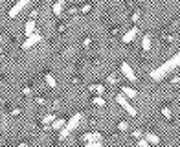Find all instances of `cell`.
<instances>
[{
  "label": "cell",
  "mask_w": 180,
  "mask_h": 147,
  "mask_svg": "<svg viewBox=\"0 0 180 147\" xmlns=\"http://www.w3.org/2000/svg\"><path fill=\"white\" fill-rule=\"evenodd\" d=\"M178 64H180V52H178V54H175L171 59H167V61H166L164 64H160L158 68H154V70L149 74V77H151V79H154V81H162V79L167 76V74H169V72H173Z\"/></svg>",
  "instance_id": "obj_1"
},
{
  "label": "cell",
  "mask_w": 180,
  "mask_h": 147,
  "mask_svg": "<svg viewBox=\"0 0 180 147\" xmlns=\"http://www.w3.org/2000/svg\"><path fill=\"white\" fill-rule=\"evenodd\" d=\"M81 118H83V114L81 112H76L70 119H68V123H66L63 129H61V132H59V140H64V138H68L70 136V132L79 125V121H81Z\"/></svg>",
  "instance_id": "obj_2"
},
{
  "label": "cell",
  "mask_w": 180,
  "mask_h": 147,
  "mask_svg": "<svg viewBox=\"0 0 180 147\" xmlns=\"http://www.w3.org/2000/svg\"><path fill=\"white\" fill-rule=\"evenodd\" d=\"M116 101H118V103H120V105H121V107H123L129 114H130V116H134V118L138 116V110H136V109H134V107L129 103V100H127V97H125L123 94H116Z\"/></svg>",
  "instance_id": "obj_3"
},
{
  "label": "cell",
  "mask_w": 180,
  "mask_h": 147,
  "mask_svg": "<svg viewBox=\"0 0 180 147\" xmlns=\"http://www.w3.org/2000/svg\"><path fill=\"white\" fill-rule=\"evenodd\" d=\"M28 6H30V0H20V2H17V4H15L11 9H9L8 17H9V18H15V17H17V15H18L22 9H24V8H28Z\"/></svg>",
  "instance_id": "obj_4"
},
{
  "label": "cell",
  "mask_w": 180,
  "mask_h": 147,
  "mask_svg": "<svg viewBox=\"0 0 180 147\" xmlns=\"http://www.w3.org/2000/svg\"><path fill=\"white\" fill-rule=\"evenodd\" d=\"M120 72L123 74V76H125V77L129 79V81L136 83V79H138V77H136V74H134V70H132V68H130V66H129L127 63H121V64H120Z\"/></svg>",
  "instance_id": "obj_5"
},
{
  "label": "cell",
  "mask_w": 180,
  "mask_h": 147,
  "mask_svg": "<svg viewBox=\"0 0 180 147\" xmlns=\"http://www.w3.org/2000/svg\"><path fill=\"white\" fill-rule=\"evenodd\" d=\"M40 39H42V37H40L39 33H33L31 37H28V39L24 41V44H22V50H30L31 46H35L37 42H40Z\"/></svg>",
  "instance_id": "obj_6"
},
{
  "label": "cell",
  "mask_w": 180,
  "mask_h": 147,
  "mask_svg": "<svg viewBox=\"0 0 180 147\" xmlns=\"http://www.w3.org/2000/svg\"><path fill=\"white\" fill-rule=\"evenodd\" d=\"M138 31H140V30H138L136 26H134V28H130V30H129V31H127V33L121 37V42H123V44H129V42H132V39L138 35Z\"/></svg>",
  "instance_id": "obj_7"
},
{
  "label": "cell",
  "mask_w": 180,
  "mask_h": 147,
  "mask_svg": "<svg viewBox=\"0 0 180 147\" xmlns=\"http://www.w3.org/2000/svg\"><path fill=\"white\" fill-rule=\"evenodd\" d=\"M81 140L86 142V143H88V142H101V134L96 132V131H94V132H85V134L81 136Z\"/></svg>",
  "instance_id": "obj_8"
},
{
  "label": "cell",
  "mask_w": 180,
  "mask_h": 147,
  "mask_svg": "<svg viewBox=\"0 0 180 147\" xmlns=\"http://www.w3.org/2000/svg\"><path fill=\"white\" fill-rule=\"evenodd\" d=\"M143 140H145L147 143H151V145H156V143H160V136L156 134V132H153V131H147Z\"/></svg>",
  "instance_id": "obj_9"
},
{
  "label": "cell",
  "mask_w": 180,
  "mask_h": 147,
  "mask_svg": "<svg viewBox=\"0 0 180 147\" xmlns=\"http://www.w3.org/2000/svg\"><path fill=\"white\" fill-rule=\"evenodd\" d=\"M120 88H121V94H123L125 97H132V100H134V97H138V92L134 90L132 87H127V85H123V87H120Z\"/></svg>",
  "instance_id": "obj_10"
},
{
  "label": "cell",
  "mask_w": 180,
  "mask_h": 147,
  "mask_svg": "<svg viewBox=\"0 0 180 147\" xmlns=\"http://www.w3.org/2000/svg\"><path fill=\"white\" fill-rule=\"evenodd\" d=\"M33 33H35V20L30 18V20L26 22V26H24V35H26V39H28V37H31Z\"/></svg>",
  "instance_id": "obj_11"
},
{
  "label": "cell",
  "mask_w": 180,
  "mask_h": 147,
  "mask_svg": "<svg viewBox=\"0 0 180 147\" xmlns=\"http://www.w3.org/2000/svg\"><path fill=\"white\" fill-rule=\"evenodd\" d=\"M64 6H66L64 0H57V2L53 4V15H55V17H61L63 11H64Z\"/></svg>",
  "instance_id": "obj_12"
},
{
  "label": "cell",
  "mask_w": 180,
  "mask_h": 147,
  "mask_svg": "<svg viewBox=\"0 0 180 147\" xmlns=\"http://www.w3.org/2000/svg\"><path fill=\"white\" fill-rule=\"evenodd\" d=\"M151 46H153V44H151V35H149V33H145V35H143V39H142V50H143V52H149V50H151Z\"/></svg>",
  "instance_id": "obj_13"
},
{
  "label": "cell",
  "mask_w": 180,
  "mask_h": 147,
  "mask_svg": "<svg viewBox=\"0 0 180 147\" xmlns=\"http://www.w3.org/2000/svg\"><path fill=\"white\" fill-rule=\"evenodd\" d=\"M44 81H46V85H48L50 88H55V87H57V81H55V77L52 76L50 72H46V74H44Z\"/></svg>",
  "instance_id": "obj_14"
},
{
  "label": "cell",
  "mask_w": 180,
  "mask_h": 147,
  "mask_svg": "<svg viewBox=\"0 0 180 147\" xmlns=\"http://www.w3.org/2000/svg\"><path fill=\"white\" fill-rule=\"evenodd\" d=\"M55 119H57V116H55V114H46V116H42L40 123H42V127H46L48 123H53Z\"/></svg>",
  "instance_id": "obj_15"
},
{
  "label": "cell",
  "mask_w": 180,
  "mask_h": 147,
  "mask_svg": "<svg viewBox=\"0 0 180 147\" xmlns=\"http://www.w3.org/2000/svg\"><path fill=\"white\" fill-rule=\"evenodd\" d=\"M105 90H107L105 85H99V83H98V85H90V92H96L98 96H103Z\"/></svg>",
  "instance_id": "obj_16"
},
{
  "label": "cell",
  "mask_w": 180,
  "mask_h": 147,
  "mask_svg": "<svg viewBox=\"0 0 180 147\" xmlns=\"http://www.w3.org/2000/svg\"><path fill=\"white\" fill-rule=\"evenodd\" d=\"M66 125V119L64 118H57L53 123H52V127H53V131H59V129H63Z\"/></svg>",
  "instance_id": "obj_17"
},
{
  "label": "cell",
  "mask_w": 180,
  "mask_h": 147,
  "mask_svg": "<svg viewBox=\"0 0 180 147\" xmlns=\"http://www.w3.org/2000/svg\"><path fill=\"white\" fill-rule=\"evenodd\" d=\"M92 103H94L96 107H105V105H107V101H105V97H103V96H96L94 100H92Z\"/></svg>",
  "instance_id": "obj_18"
},
{
  "label": "cell",
  "mask_w": 180,
  "mask_h": 147,
  "mask_svg": "<svg viewBox=\"0 0 180 147\" xmlns=\"http://www.w3.org/2000/svg\"><path fill=\"white\" fill-rule=\"evenodd\" d=\"M160 112H162V116H164L166 119H171V116H173V110H171L169 107H162V110H160Z\"/></svg>",
  "instance_id": "obj_19"
},
{
  "label": "cell",
  "mask_w": 180,
  "mask_h": 147,
  "mask_svg": "<svg viewBox=\"0 0 180 147\" xmlns=\"http://www.w3.org/2000/svg\"><path fill=\"white\" fill-rule=\"evenodd\" d=\"M107 83L108 85H118V76H116V74H108V76H107Z\"/></svg>",
  "instance_id": "obj_20"
},
{
  "label": "cell",
  "mask_w": 180,
  "mask_h": 147,
  "mask_svg": "<svg viewBox=\"0 0 180 147\" xmlns=\"http://www.w3.org/2000/svg\"><path fill=\"white\" fill-rule=\"evenodd\" d=\"M162 41H164V42H175L176 37H175L173 33H164V35H162Z\"/></svg>",
  "instance_id": "obj_21"
},
{
  "label": "cell",
  "mask_w": 180,
  "mask_h": 147,
  "mask_svg": "<svg viewBox=\"0 0 180 147\" xmlns=\"http://www.w3.org/2000/svg\"><path fill=\"white\" fill-rule=\"evenodd\" d=\"M127 129H129V123H127V121H125V119H121V121H118V131H120V132H125Z\"/></svg>",
  "instance_id": "obj_22"
},
{
  "label": "cell",
  "mask_w": 180,
  "mask_h": 147,
  "mask_svg": "<svg viewBox=\"0 0 180 147\" xmlns=\"http://www.w3.org/2000/svg\"><path fill=\"white\" fill-rule=\"evenodd\" d=\"M130 134H132V138H136V140H140V138L143 136V131H142V129H134V131H132Z\"/></svg>",
  "instance_id": "obj_23"
},
{
  "label": "cell",
  "mask_w": 180,
  "mask_h": 147,
  "mask_svg": "<svg viewBox=\"0 0 180 147\" xmlns=\"http://www.w3.org/2000/svg\"><path fill=\"white\" fill-rule=\"evenodd\" d=\"M171 83H173L175 87H178V88H180V74H175V76L171 77Z\"/></svg>",
  "instance_id": "obj_24"
},
{
  "label": "cell",
  "mask_w": 180,
  "mask_h": 147,
  "mask_svg": "<svg viewBox=\"0 0 180 147\" xmlns=\"http://www.w3.org/2000/svg\"><path fill=\"white\" fill-rule=\"evenodd\" d=\"M83 147H103V142H88Z\"/></svg>",
  "instance_id": "obj_25"
},
{
  "label": "cell",
  "mask_w": 180,
  "mask_h": 147,
  "mask_svg": "<svg viewBox=\"0 0 180 147\" xmlns=\"http://www.w3.org/2000/svg\"><path fill=\"white\" fill-rule=\"evenodd\" d=\"M81 13H88V11H92V4H85V6H81V9H79Z\"/></svg>",
  "instance_id": "obj_26"
},
{
  "label": "cell",
  "mask_w": 180,
  "mask_h": 147,
  "mask_svg": "<svg viewBox=\"0 0 180 147\" xmlns=\"http://www.w3.org/2000/svg\"><path fill=\"white\" fill-rule=\"evenodd\" d=\"M130 20H132V22H138V20H140V11H138V9L130 15Z\"/></svg>",
  "instance_id": "obj_27"
},
{
  "label": "cell",
  "mask_w": 180,
  "mask_h": 147,
  "mask_svg": "<svg viewBox=\"0 0 180 147\" xmlns=\"http://www.w3.org/2000/svg\"><path fill=\"white\" fill-rule=\"evenodd\" d=\"M31 90H33V88H31L30 85H26L24 88H22V94H24V96H30V94H31Z\"/></svg>",
  "instance_id": "obj_28"
},
{
  "label": "cell",
  "mask_w": 180,
  "mask_h": 147,
  "mask_svg": "<svg viewBox=\"0 0 180 147\" xmlns=\"http://www.w3.org/2000/svg\"><path fill=\"white\" fill-rule=\"evenodd\" d=\"M35 103L37 105H46V100H44L42 96H39V97H35Z\"/></svg>",
  "instance_id": "obj_29"
},
{
  "label": "cell",
  "mask_w": 180,
  "mask_h": 147,
  "mask_svg": "<svg viewBox=\"0 0 180 147\" xmlns=\"http://www.w3.org/2000/svg\"><path fill=\"white\" fill-rule=\"evenodd\" d=\"M20 112H22V110H20L18 107H15V109H11V110H9V116H18Z\"/></svg>",
  "instance_id": "obj_30"
},
{
  "label": "cell",
  "mask_w": 180,
  "mask_h": 147,
  "mask_svg": "<svg viewBox=\"0 0 180 147\" xmlns=\"http://www.w3.org/2000/svg\"><path fill=\"white\" fill-rule=\"evenodd\" d=\"M90 44H92V39H90V37H85V39H83V46H85V48H88Z\"/></svg>",
  "instance_id": "obj_31"
},
{
  "label": "cell",
  "mask_w": 180,
  "mask_h": 147,
  "mask_svg": "<svg viewBox=\"0 0 180 147\" xmlns=\"http://www.w3.org/2000/svg\"><path fill=\"white\" fill-rule=\"evenodd\" d=\"M64 30H66V24H64V22H61L59 26H57V31H61V33H63Z\"/></svg>",
  "instance_id": "obj_32"
},
{
  "label": "cell",
  "mask_w": 180,
  "mask_h": 147,
  "mask_svg": "<svg viewBox=\"0 0 180 147\" xmlns=\"http://www.w3.org/2000/svg\"><path fill=\"white\" fill-rule=\"evenodd\" d=\"M138 147H149V143H147L145 140H140V142H138Z\"/></svg>",
  "instance_id": "obj_33"
},
{
  "label": "cell",
  "mask_w": 180,
  "mask_h": 147,
  "mask_svg": "<svg viewBox=\"0 0 180 147\" xmlns=\"http://www.w3.org/2000/svg\"><path fill=\"white\" fill-rule=\"evenodd\" d=\"M68 15H77V8H70L68 9Z\"/></svg>",
  "instance_id": "obj_34"
},
{
  "label": "cell",
  "mask_w": 180,
  "mask_h": 147,
  "mask_svg": "<svg viewBox=\"0 0 180 147\" xmlns=\"http://www.w3.org/2000/svg\"><path fill=\"white\" fill-rule=\"evenodd\" d=\"M110 33H112V35H118L120 30H118V28H110Z\"/></svg>",
  "instance_id": "obj_35"
},
{
  "label": "cell",
  "mask_w": 180,
  "mask_h": 147,
  "mask_svg": "<svg viewBox=\"0 0 180 147\" xmlns=\"http://www.w3.org/2000/svg\"><path fill=\"white\" fill-rule=\"evenodd\" d=\"M17 147H30V145H28V143H26V142H20V143H18V145H17Z\"/></svg>",
  "instance_id": "obj_36"
},
{
  "label": "cell",
  "mask_w": 180,
  "mask_h": 147,
  "mask_svg": "<svg viewBox=\"0 0 180 147\" xmlns=\"http://www.w3.org/2000/svg\"><path fill=\"white\" fill-rule=\"evenodd\" d=\"M2 103H4V100H2V97H0V105H2Z\"/></svg>",
  "instance_id": "obj_37"
},
{
  "label": "cell",
  "mask_w": 180,
  "mask_h": 147,
  "mask_svg": "<svg viewBox=\"0 0 180 147\" xmlns=\"http://www.w3.org/2000/svg\"><path fill=\"white\" fill-rule=\"evenodd\" d=\"M2 41H4V37H2V35H0V42H2Z\"/></svg>",
  "instance_id": "obj_38"
}]
</instances>
